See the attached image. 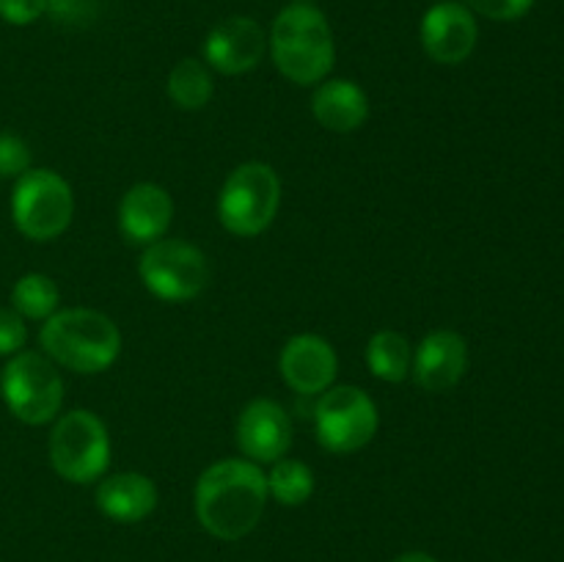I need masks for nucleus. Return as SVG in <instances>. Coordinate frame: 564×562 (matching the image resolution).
<instances>
[{"label": "nucleus", "instance_id": "aec40b11", "mask_svg": "<svg viewBox=\"0 0 564 562\" xmlns=\"http://www.w3.org/2000/svg\"><path fill=\"white\" fill-rule=\"evenodd\" d=\"M61 290L50 275L25 273L11 287V309L25 320H47L58 312Z\"/></svg>", "mask_w": 564, "mask_h": 562}, {"label": "nucleus", "instance_id": "9d476101", "mask_svg": "<svg viewBox=\"0 0 564 562\" xmlns=\"http://www.w3.org/2000/svg\"><path fill=\"white\" fill-rule=\"evenodd\" d=\"M479 39L477 14L455 0L430 6L422 20L424 53L444 66H457L474 53Z\"/></svg>", "mask_w": 564, "mask_h": 562}, {"label": "nucleus", "instance_id": "6e6552de", "mask_svg": "<svg viewBox=\"0 0 564 562\" xmlns=\"http://www.w3.org/2000/svg\"><path fill=\"white\" fill-rule=\"evenodd\" d=\"M138 273L152 295L171 303L193 301L209 284V262L202 248L169 237L147 246Z\"/></svg>", "mask_w": 564, "mask_h": 562}, {"label": "nucleus", "instance_id": "c85d7f7f", "mask_svg": "<svg viewBox=\"0 0 564 562\" xmlns=\"http://www.w3.org/2000/svg\"><path fill=\"white\" fill-rule=\"evenodd\" d=\"M433 3H444V0H433Z\"/></svg>", "mask_w": 564, "mask_h": 562}, {"label": "nucleus", "instance_id": "7ed1b4c3", "mask_svg": "<svg viewBox=\"0 0 564 562\" xmlns=\"http://www.w3.org/2000/svg\"><path fill=\"white\" fill-rule=\"evenodd\" d=\"M39 342L50 361L80 375L105 372L121 353L119 325L97 309H58L44 320Z\"/></svg>", "mask_w": 564, "mask_h": 562}, {"label": "nucleus", "instance_id": "9b49d317", "mask_svg": "<svg viewBox=\"0 0 564 562\" xmlns=\"http://www.w3.org/2000/svg\"><path fill=\"white\" fill-rule=\"evenodd\" d=\"M268 50L264 28L253 17H226L209 31L204 58L220 75H246Z\"/></svg>", "mask_w": 564, "mask_h": 562}, {"label": "nucleus", "instance_id": "bb28decb", "mask_svg": "<svg viewBox=\"0 0 564 562\" xmlns=\"http://www.w3.org/2000/svg\"><path fill=\"white\" fill-rule=\"evenodd\" d=\"M394 562H438L435 556H430L427 551H405V554L397 556Z\"/></svg>", "mask_w": 564, "mask_h": 562}, {"label": "nucleus", "instance_id": "a878e982", "mask_svg": "<svg viewBox=\"0 0 564 562\" xmlns=\"http://www.w3.org/2000/svg\"><path fill=\"white\" fill-rule=\"evenodd\" d=\"M94 0H47V14L64 25H80L94 17Z\"/></svg>", "mask_w": 564, "mask_h": 562}, {"label": "nucleus", "instance_id": "6ab92c4d", "mask_svg": "<svg viewBox=\"0 0 564 562\" xmlns=\"http://www.w3.org/2000/svg\"><path fill=\"white\" fill-rule=\"evenodd\" d=\"M169 97L174 99L176 108L182 110H202L204 105L213 99V75L209 66L198 58H182L169 75V86H165Z\"/></svg>", "mask_w": 564, "mask_h": 562}, {"label": "nucleus", "instance_id": "412c9836", "mask_svg": "<svg viewBox=\"0 0 564 562\" xmlns=\"http://www.w3.org/2000/svg\"><path fill=\"white\" fill-rule=\"evenodd\" d=\"M268 474V494L284 507H301L312 499L314 494V472L303 461L281 457L270 463Z\"/></svg>", "mask_w": 564, "mask_h": 562}, {"label": "nucleus", "instance_id": "ddd939ff", "mask_svg": "<svg viewBox=\"0 0 564 562\" xmlns=\"http://www.w3.org/2000/svg\"><path fill=\"white\" fill-rule=\"evenodd\" d=\"M279 372L297 395H323L334 386L339 372V358L328 339L317 334H297L284 345L279 358Z\"/></svg>", "mask_w": 564, "mask_h": 562}, {"label": "nucleus", "instance_id": "4468645a", "mask_svg": "<svg viewBox=\"0 0 564 562\" xmlns=\"http://www.w3.org/2000/svg\"><path fill=\"white\" fill-rule=\"evenodd\" d=\"M468 369V345L457 331L441 328L424 336L413 350L411 375L430 395L455 389Z\"/></svg>", "mask_w": 564, "mask_h": 562}, {"label": "nucleus", "instance_id": "1a4fd4ad", "mask_svg": "<svg viewBox=\"0 0 564 562\" xmlns=\"http://www.w3.org/2000/svg\"><path fill=\"white\" fill-rule=\"evenodd\" d=\"M317 441L330 452H358L378 433V406L361 386H330L314 408Z\"/></svg>", "mask_w": 564, "mask_h": 562}, {"label": "nucleus", "instance_id": "4be33fe9", "mask_svg": "<svg viewBox=\"0 0 564 562\" xmlns=\"http://www.w3.org/2000/svg\"><path fill=\"white\" fill-rule=\"evenodd\" d=\"M31 147L14 132H0V176L20 180L31 171Z\"/></svg>", "mask_w": 564, "mask_h": 562}, {"label": "nucleus", "instance_id": "dca6fc26", "mask_svg": "<svg viewBox=\"0 0 564 562\" xmlns=\"http://www.w3.org/2000/svg\"><path fill=\"white\" fill-rule=\"evenodd\" d=\"M94 499L110 521L138 523L158 507V485L141 472H119L99 479Z\"/></svg>", "mask_w": 564, "mask_h": 562}, {"label": "nucleus", "instance_id": "f8f14e48", "mask_svg": "<svg viewBox=\"0 0 564 562\" xmlns=\"http://www.w3.org/2000/svg\"><path fill=\"white\" fill-rule=\"evenodd\" d=\"M237 444L253 463H275L292 446V419L279 402L251 400L237 419Z\"/></svg>", "mask_w": 564, "mask_h": 562}, {"label": "nucleus", "instance_id": "393cba45", "mask_svg": "<svg viewBox=\"0 0 564 562\" xmlns=\"http://www.w3.org/2000/svg\"><path fill=\"white\" fill-rule=\"evenodd\" d=\"M47 14V0H0V17L9 25H31Z\"/></svg>", "mask_w": 564, "mask_h": 562}, {"label": "nucleus", "instance_id": "f3484780", "mask_svg": "<svg viewBox=\"0 0 564 562\" xmlns=\"http://www.w3.org/2000/svg\"><path fill=\"white\" fill-rule=\"evenodd\" d=\"M314 119L330 132H356L369 116V97L352 80H323L312 97Z\"/></svg>", "mask_w": 564, "mask_h": 562}, {"label": "nucleus", "instance_id": "f257e3e1", "mask_svg": "<svg viewBox=\"0 0 564 562\" xmlns=\"http://www.w3.org/2000/svg\"><path fill=\"white\" fill-rule=\"evenodd\" d=\"M268 474L259 463L229 457L218 461L196 483V518L213 538L242 540L259 527L268 507Z\"/></svg>", "mask_w": 564, "mask_h": 562}, {"label": "nucleus", "instance_id": "f03ea898", "mask_svg": "<svg viewBox=\"0 0 564 562\" xmlns=\"http://www.w3.org/2000/svg\"><path fill=\"white\" fill-rule=\"evenodd\" d=\"M268 47L275 69L297 86L323 83L334 69V31L314 3H292L281 9L270 25Z\"/></svg>", "mask_w": 564, "mask_h": 562}, {"label": "nucleus", "instance_id": "b1692460", "mask_svg": "<svg viewBox=\"0 0 564 562\" xmlns=\"http://www.w3.org/2000/svg\"><path fill=\"white\" fill-rule=\"evenodd\" d=\"M28 342V325L11 306H0V356H17Z\"/></svg>", "mask_w": 564, "mask_h": 562}, {"label": "nucleus", "instance_id": "a211bd4d", "mask_svg": "<svg viewBox=\"0 0 564 562\" xmlns=\"http://www.w3.org/2000/svg\"><path fill=\"white\" fill-rule=\"evenodd\" d=\"M367 364L372 375L386 383H402L411 375L413 347L400 331H378L367 345Z\"/></svg>", "mask_w": 564, "mask_h": 562}, {"label": "nucleus", "instance_id": "423d86ee", "mask_svg": "<svg viewBox=\"0 0 564 562\" xmlns=\"http://www.w3.org/2000/svg\"><path fill=\"white\" fill-rule=\"evenodd\" d=\"M50 463L66 483L86 485L102 479L110 463V435L94 411L64 413L50 433Z\"/></svg>", "mask_w": 564, "mask_h": 562}, {"label": "nucleus", "instance_id": "5701e85b", "mask_svg": "<svg viewBox=\"0 0 564 562\" xmlns=\"http://www.w3.org/2000/svg\"><path fill=\"white\" fill-rule=\"evenodd\" d=\"M534 0H463L466 9H471L474 14L488 17L496 22H512L521 20L529 9H532Z\"/></svg>", "mask_w": 564, "mask_h": 562}, {"label": "nucleus", "instance_id": "20e7f679", "mask_svg": "<svg viewBox=\"0 0 564 562\" xmlns=\"http://www.w3.org/2000/svg\"><path fill=\"white\" fill-rule=\"evenodd\" d=\"M281 207V180L273 165L242 163L226 176L218 196V218L237 237H257L275 220Z\"/></svg>", "mask_w": 564, "mask_h": 562}, {"label": "nucleus", "instance_id": "cd10ccee", "mask_svg": "<svg viewBox=\"0 0 564 562\" xmlns=\"http://www.w3.org/2000/svg\"><path fill=\"white\" fill-rule=\"evenodd\" d=\"M292 3H314V0H292Z\"/></svg>", "mask_w": 564, "mask_h": 562}, {"label": "nucleus", "instance_id": "0eeeda50", "mask_svg": "<svg viewBox=\"0 0 564 562\" xmlns=\"http://www.w3.org/2000/svg\"><path fill=\"white\" fill-rule=\"evenodd\" d=\"M6 408L25 424H47L58 417L64 402V380L44 353L20 350L0 375Z\"/></svg>", "mask_w": 564, "mask_h": 562}, {"label": "nucleus", "instance_id": "39448f33", "mask_svg": "<svg viewBox=\"0 0 564 562\" xmlns=\"http://www.w3.org/2000/svg\"><path fill=\"white\" fill-rule=\"evenodd\" d=\"M75 215V193L69 182L50 169H31L14 182L11 218L28 240H55Z\"/></svg>", "mask_w": 564, "mask_h": 562}, {"label": "nucleus", "instance_id": "2eb2a0df", "mask_svg": "<svg viewBox=\"0 0 564 562\" xmlns=\"http://www.w3.org/2000/svg\"><path fill=\"white\" fill-rule=\"evenodd\" d=\"M174 220V202L163 185L138 182L121 196L119 229L121 235L138 246H152L163 240Z\"/></svg>", "mask_w": 564, "mask_h": 562}]
</instances>
